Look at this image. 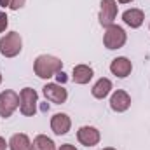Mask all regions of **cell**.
Returning <instances> with one entry per match:
<instances>
[{
    "mask_svg": "<svg viewBox=\"0 0 150 150\" xmlns=\"http://www.w3.org/2000/svg\"><path fill=\"white\" fill-rule=\"evenodd\" d=\"M63 68V61L56 56H49V54H40L37 56L35 63H33V70L35 75L40 79H51L52 75L61 72Z\"/></svg>",
    "mask_w": 150,
    "mask_h": 150,
    "instance_id": "obj_1",
    "label": "cell"
},
{
    "mask_svg": "<svg viewBox=\"0 0 150 150\" xmlns=\"http://www.w3.org/2000/svg\"><path fill=\"white\" fill-rule=\"evenodd\" d=\"M23 49V40L18 32H11L5 37L0 38V52L5 58H14L21 52Z\"/></svg>",
    "mask_w": 150,
    "mask_h": 150,
    "instance_id": "obj_2",
    "label": "cell"
},
{
    "mask_svg": "<svg viewBox=\"0 0 150 150\" xmlns=\"http://www.w3.org/2000/svg\"><path fill=\"white\" fill-rule=\"evenodd\" d=\"M37 103H38V94L35 89L25 87L19 93V110L25 117H32L37 112Z\"/></svg>",
    "mask_w": 150,
    "mask_h": 150,
    "instance_id": "obj_3",
    "label": "cell"
},
{
    "mask_svg": "<svg viewBox=\"0 0 150 150\" xmlns=\"http://www.w3.org/2000/svg\"><path fill=\"white\" fill-rule=\"evenodd\" d=\"M126 40H127L126 32L119 25H110L103 35V44L107 49H120L126 44Z\"/></svg>",
    "mask_w": 150,
    "mask_h": 150,
    "instance_id": "obj_4",
    "label": "cell"
},
{
    "mask_svg": "<svg viewBox=\"0 0 150 150\" xmlns=\"http://www.w3.org/2000/svg\"><path fill=\"white\" fill-rule=\"evenodd\" d=\"M18 107H19V96L14 91L9 89V91L0 93V117L4 119L11 117Z\"/></svg>",
    "mask_w": 150,
    "mask_h": 150,
    "instance_id": "obj_5",
    "label": "cell"
},
{
    "mask_svg": "<svg viewBox=\"0 0 150 150\" xmlns=\"http://www.w3.org/2000/svg\"><path fill=\"white\" fill-rule=\"evenodd\" d=\"M42 93H44V96H45L47 101L56 103V105L65 103L67 98H68V91L63 86H59V84H45L42 87Z\"/></svg>",
    "mask_w": 150,
    "mask_h": 150,
    "instance_id": "obj_6",
    "label": "cell"
},
{
    "mask_svg": "<svg viewBox=\"0 0 150 150\" xmlns=\"http://www.w3.org/2000/svg\"><path fill=\"white\" fill-rule=\"evenodd\" d=\"M117 9H119V5L115 0H101V9H100V16H98L101 26L108 28L110 25H113L115 16H117Z\"/></svg>",
    "mask_w": 150,
    "mask_h": 150,
    "instance_id": "obj_7",
    "label": "cell"
},
{
    "mask_svg": "<svg viewBox=\"0 0 150 150\" xmlns=\"http://www.w3.org/2000/svg\"><path fill=\"white\" fill-rule=\"evenodd\" d=\"M77 140L84 145V147H94L100 143L101 140V134L96 127L93 126H82L79 131H77Z\"/></svg>",
    "mask_w": 150,
    "mask_h": 150,
    "instance_id": "obj_8",
    "label": "cell"
},
{
    "mask_svg": "<svg viewBox=\"0 0 150 150\" xmlns=\"http://www.w3.org/2000/svg\"><path fill=\"white\" fill-rule=\"evenodd\" d=\"M70 127H72V120H70V117L67 113H54L52 115V119H51V129H52L54 134L63 136V134H67L70 131Z\"/></svg>",
    "mask_w": 150,
    "mask_h": 150,
    "instance_id": "obj_9",
    "label": "cell"
},
{
    "mask_svg": "<svg viewBox=\"0 0 150 150\" xmlns=\"http://www.w3.org/2000/svg\"><path fill=\"white\" fill-rule=\"evenodd\" d=\"M110 107H112L113 112H126L129 107H131V98L126 91H115L110 98Z\"/></svg>",
    "mask_w": 150,
    "mask_h": 150,
    "instance_id": "obj_10",
    "label": "cell"
},
{
    "mask_svg": "<svg viewBox=\"0 0 150 150\" xmlns=\"http://www.w3.org/2000/svg\"><path fill=\"white\" fill-rule=\"evenodd\" d=\"M131 70H133V65H131V61H129L127 58H124V56L115 58L112 61V65H110V72H112L115 77H119V79L127 77V75L131 74Z\"/></svg>",
    "mask_w": 150,
    "mask_h": 150,
    "instance_id": "obj_11",
    "label": "cell"
},
{
    "mask_svg": "<svg viewBox=\"0 0 150 150\" xmlns=\"http://www.w3.org/2000/svg\"><path fill=\"white\" fill-rule=\"evenodd\" d=\"M143 19H145V16H143L142 9H127L122 14V21L131 28H140L143 25Z\"/></svg>",
    "mask_w": 150,
    "mask_h": 150,
    "instance_id": "obj_12",
    "label": "cell"
},
{
    "mask_svg": "<svg viewBox=\"0 0 150 150\" xmlns=\"http://www.w3.org/2000/svg\"><path fill=\"white\" fill-rule=\"evenodd\" d=\"M9 149L11 150H33V147H32L30 138L25 133H18V134H12L11 136Z\"/></svg>",
    "mask_w": 150,
    "mask_h": 150,
    "instance_id": "obj_13",
    "label": "cell"
},
{
    "mask_svg": "<svg viewBox=\"0 0 150 150\" xmlns=\"http://www.w3.org/2000/svg\"><path fill=\"white\" fill-rule=\"evenodd\" d=\"M110 91H112V80H110V79H103V77H101V79L93 86V89H91L93 96L98 98V100L107 98V96L110 94Z\"/></svg>",
    "mask_w": 150,
    "mask_h": 150,
    "instance_id": "obj_14",
    "label": "cell"
},
{
    "mask_svg": "<svg viewBox=\"0 0 150 150\" xmlns=\"http://www.w3.org/2000/svg\"><path fill=\"white\" fill-rule=\"evenodd\" d=\"M93 68L91 67H87V65H77L74 67V82L75 84H87L91 79H93Z\"/></svg>",
    "mask_w": 150,
    "mask_h": 150,
    "instance_id": "obj_15",
    "label": "cell"
},
{
    "mask_svg": "<svg viewBox=\"0 0 150 150\" xmlns=\"http://www.w3.org/2000/svg\"><path fill=\"white\" fill-rule=\"evenodd\" d=\"M32 147H33V150H56V145H54V142H52L51 138L44 136V134H38L37 138L33 140Z\"/></svg>",
    "mask_w": 150,
    "mask_h": 150,
    "instance_id": "obj_16",
    "label": "cell"
},
{
    "mask_svg": "<svg viewBox=\"0 0 150 150\" xmlns=\"http://www.w3.org/2000/svg\"><path fill=\"white\" fill-rule=\"evenodd\" d=\"M7 25H9V18H7V14H0V33L5 32Z\"/></svg>",
    "mask_w": 150,
    "mask_h": 150,
    "instance_id": "obj_17",
    "label": "cell"
},
{
    "mask_svg": "<svg viewBox=\"0 0 150 150\" xmlns=\"http://www.w3.org/2000/svg\"><path fill=\"white\" fill-rule=\"evenodd\" d=\"M25 2H26V0H11L9 7H11L12 11H18V9H21V7L25 5Z\"/></svg>",
    "mask_w": 150,
    "mask_h": 150,
    "instance_id": "obj_18",
    "label": "cell"
},
{
    "mask_svg": "<svg viewBox=\"0 0 150 150\" xmlns=\"http://www.w3.org/2000/svg\"><path fill=\"white\" fill-rule=\"evenodd\" d=\"M56 79H58V82H67V75L63 74V72H58L56 74Z\"/></svg>",
    "mask_w": 150,
    "mask_h": 150,
    "instance_id": "obj_19",
    "label": "cell"
},
{
    "mask_svg": "<svg viewBox=\"0 0 150 150\" xmlns=\"http://www.w3.org/2000/svg\"><path fill=\"white\" fill-rule=\"evenodd\" d=\"M58 150H77V149H75L74 145H70V143H65V145H61Z\"/></svg>",
    "mask_w": 150,
    "mask_h": 150,
    "instance_id": "obj_20",
    "label": "cell"
},
{
    "mask_svg": "<svg viewBox=\"0 0 150 150\" xmlns=\"http://www.w3.org/2000/svg\"><path fill=\"white\" fill-rule=\"evenodd\" d=\"M7 145H9V143H5V140L0 136V150H5L7 149Z\"/></svg>",
    "mask_w": 150,
    "mask_h": 150,
    "instance_id": "obj_21",
    "label": "cell"
},
{
    "mask_svg": "<svg viewBox=\"0 0 150 150\" xmlns=\"http://www.w3.org/2000/svg\"><path fill=\"white\" fill-rule=\"evenodd\" d=\"M120 4H129V2H133V0H119Z\"/></svg>",
    "mask_w": 150,
    "mask_h": 150,
    "instance_id": "obj_22",
    "label": "cell"
},
{
    "mask_svg": "<svg viewBox=\"0 0 150 150\" xmlns=\"http://www.w3.org/2000/svg\"><path fill=\"white\" fill-rule=\"evenodd\" d=\"M103 150H115V149H112V147H107V149H103Z\"/></svg>",
    "mask_w": 150,
    "mask_h": 150,
    "instance_id": "obj_23",
    "label": "cell"
},
{
    "mask_svg": "<svg viewBox=\"0 0 150 150\" xmlns=\"http://www.w3.org/2000/svg\"><path fill=\"white\" fill-rule=\"evenodd\" d=\"M0 82H2V75H0Z\"/></svg>",
    "mask_w": 150,
    "mask_h": 150,
    "instance_id": "obj_24",
    "label": "cell"
}]
</instances>
